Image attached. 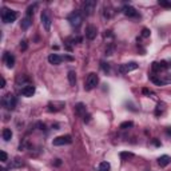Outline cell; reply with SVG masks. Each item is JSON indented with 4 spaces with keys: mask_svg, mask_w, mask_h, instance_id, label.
<instances>
[{
    "mask_svg": "<svg viewBox=\"0 0 171 171\" xmlns=\"http://www.w3.org/2000/svg\"><path fill=\"white\" fill-rule=\"evenodd\" d=\"M75 112L78 114V115H82V116L86 115V107H84L83 103H78V104L75 106Z\"/></svg>",
    "mask_w": 171,
    "mask_h": 171,
    "instance_id": "cell-19",
    "label": "cell"
},
{
    "mask_svg": "<svg viewBox=\"0 0 171 171\" xmlns=\"http://www.w3.org/2000/svg\"><path fill=\"white\" fill-rule=\"evenodd\" d=\"M64 106H66L64 102H51L48 104V111H51V112H58V111H60Z\"/></svg>",
    "mask_w": 171,
    "mask_h": 171,
    "instance_id": "cell-12",
    "label": "cell"
},
{
    "mask_svg": "<svg viewBox=\"0 0 171 171\" xmlns=\"http://www.w3.org/2000/svg\"><path fill=\"white\" fill-rule=\"evenodd\" d=\"M148 36H150V29L143 28L142 29V38H148Z\"/></svg>",
    "mask_w": 171,
    "mask_h": 171,
    "instance_id": "cell-33",
    "label": "cell"
},
{
    "mask_svg": "<svg viewBox=\"0 0 171 171\" xmlns=\"http://www.w3.org/2000/svg\"><path fill=\"white\" fill-rule=\"evenodd\" d=\"M16 83L18 84H23V83H29V78L28 76H24V75H19L18 78H16Z\"/></svg>",
    "mask_w": 171,
    "mask_h": 171,
    "instance_id": "cell-25",
    "label": "cell"
},
{
    "mask_svg": "<svg viewBox=\"0 0 171 171\" xmlns=\"http://www.w3.org/2000/svg\"><path fill=\"white\" fill-rule=\"evenodd\" d=\"M16 19H18V12L16 11H12L7 7L1 8V20H3V23H14Z\"/></svg>",
    "mask_w": 171,
    "mask_h": 171,
    "instance_id": "cell-2",
    "label": "cell"
},
{
    "mask_svg": "<svg viewBox=\"0 0 171 171\" xmlns=\"http://www.w3.org/2000/svg\"><path fill=\"white\" fill-rule=\"evenodd\" d=\"M96 35H98V28L95 26H92V24L87 26V28H86V36H87L88 40H94L96 38Z\"/></svg>",
    "mask_w": 171,
    "mask_h": 171,
    "instance_id": "cell-10",
    "label": "cell"
},
{
    "mask_svg": "<svg viewBox=\"0 0 171 171\" xmlns=\"http://www.w3.org/2000/svg\"><path fill=\"white\" fill-rule=\"evenodd\" d=\"M0 160L3 163H6L7 160H8V155H7L6 151H0Z\"/></svg>",
    "mask_w": 171,
    "mask_h": 171,
    "instance_id": "cell-31",
    "label": "cell"
},
{
    "mask_svg": "<svg viewBox=\"0 0 171 171\" xmlns=\"http://www.w3.org/2000/svg\"><path fill=\"white\" fill-rule=\"evenodd\" d=\"M139 67V64L136 63V62H128V63H123V64H120L119 66V68H118V71L120 74H128V72H131V71H134V70H136Z\"/></svg>",
    "mask_w": 171,
    "mask_h": 171,
    "instance_id": "cell-6",
    "label": "cell"
},
{
    "mask_svg": "<svg viewBox=\"0 0 171 171\" xmlns=\"http://www.w3.org/2000/svg\"><path fill=\"white\" fill-rule=\"evenodd\" d=\"M27 47H28V46H27V41H26V40L20 41V49H21V51H26Z\"/></svg>",
    "mask_w": 171,
    "mask_h": 171,
    "instance_id": "cell-34",
    "label": "cell"
},
{
    "mask_svg": "<svg viewBox=\"0 0 171 171\" xmlns=\"http://www.w3.org/2000/svg\"><path fill=\"white\" fill-rule=\"evenodd\" d=\"M32 24V18H29V16H26V18L21 20V24H20V28L23 29V31H26V29L29 28V26Z\"/></svg>",
    "mask_w": 171,
    "mask_h": 171,
    "instance_id": "cell-18",
    "label": "cell"
},
{
    "mask_svg": "<svg viewBox=\"0 0 171 171\" xmlns=\"http://www.w3.org/2000/svg\"><path fill=\"white\" fill-rule=\"evenodd\" d=\"M55 165H56V166H60V165H62V162H60V159H56V162H55Z\"/></svg>",
    "mask_w": 171,
    "mask_h": 171,
    "instance_id": "cell-40",
    "label": "cell"
},
{
    "mask_svg": "<svg viewBox=\"0 0 171 171\" xmlns=\"http://www.w3.org/2000/svg\"><path fill=\"white\" fill-rule=\"evenodd\" d=\"M143 94H147V95H150V90H147V88H143Z\"/></svg>",
    "mask_w": 171,
    "mask_h": 171,
    "instance_id": "cell-38",
    "label": "cell"
},
{
    "mask_svg": "<svg viewBox=\"0 0 171 171\" xmlns=\"http://www.w3.org/2000/svg\"><path fill=\"white\" fill-rule=\"evenodd\" d=\"M123 14H124L126 16H128V18H135V16H138V12H136V9L134 8L132 6L123 7Z\"/></svg>",
    "mask_w": 171,
    "mask_h": 171,
    "instance_id": "cell-15",
    "label": "cell"
},
{
    "mask_svg": "<svg viewBox=\"0 0 171 171\" xmlns=\"http://www.w3.org/2000/svg\"><path fill=\"white\" fill-rule=\"evenodd\" d=\"M39 127V130H41V131H46V124L44 123H41V122H39L38 124H36Z\"/></svg>",
    "mask_w": 171,
    "mask_h": 171,
    "instance_id": "cell-35",
    "label": "cell"
},
{
    "mask_svg": "<svg viewBox=\"0 0 171 171\" xmlns=\"http://www.w3.org/2000/svg\"><path fill=\"white\" fill-rule=\"evenodd\" d=\"M100 66H102V68H103V71H104V72H110V64L108 63H104V62H102L100 63Z\"/></svg>",
    "mask_w": 171,
    "mask_h": 171,
    "instance_id": "cell-32",
    "label": "cell"
},
{
    "mask_svg": "<svg viewBox=\"0 0 171 171\" xmlns=\"http://www.w3.org/2000/svg\"><path fill=\"white\" fill-rule=\"evenodd\" d=\"M21 166H23V160L20 158H15L11 162V165H9V168H18V167H21Z\"/></svg>",
    "mask_w": 171,
    "mask_h": 171,
    "instance_id": "cell-22",
    "label": "cell"
},
{
    "mask_svg": "<svg viewBox=\"0 0 171 171\" xmlns=\"http://www.w3.org/2000/svg\"><path fill=\"white\" fill-rule=\"evenodd\" d=\"M3 60H4V63L7 64L8 68H12V67L15 66V56L12 55V54L6 52V54H4V56H3Z\"/></svg>",
    "mask_w": 171,
    "mask_h": 171,
    "instance_id": "cell-14",
    "label": "cell"
},
{
    "mask_svg": "<svg viewBox=\"0 0 171 171\" xmlns=\"http://www.w3.org/2000/svg\"><path fill=\"white\" fill-rule=\"evenodd\" d=\"M67 20L70 21L71 27H74V28H79V27L82 26V23H83V14L79 12V11H74L67 16Z\"/></svg>",
    "mask_w": 171,
    "mask_h": 171,
    "instance_id": "cell-1",
    "label": "cell"
},
{
    "mask_svg": "<svg viewBox=\"0 0 171 171\" xmlns=\"http://www.w3.org/2000/svg\"><path fill=\"white\" fill-rule=\"evenodd\" d=\"M83 120H84V122H86V123H88V122H90V120H91V115H90V114H87V115H84V116H83Z\"/></svg>",
    "mask_w": 171,
    "mask_h": 171,
    "instance_id": "cell-36",
    "label": "cell"
},
{
    "mask_svg": "<svg viewBox=\"0 0 171 171\" xmlns=\"http://www.w3.org/2000/svg\"><path fill=\"white\" fill-rule=\"evenodd\" d=\"M168 67H170V64H167V62H166V60L154 62V63H152V71H155V72H160V71L167 70Z\"/></svg>",
    "mask_w": 171,
    "mask_h": 171,
    "instance_id": "cell-9",
    "label": "cell"
},
{
    "mask_svg": "<svg viewBox=\"0 0 171 171\" xmlns=\"http://www.w3.org/2000/svg\"><path fill=\"white\" fill-rule=\"evenodd\" d=\"M70 143H72L71 135H60V136H56L55 139L52 140L54 146H64V145H70Z\"/></svg>",
    "mask_w": 171,
    "mask_h": 171,
    "instance_id": "cell-8",
    "label": "cell"
},
{
    "mask_svg": "<svg viewBox=\"0 0 171 171\" xmlns=\"http://www.w3.org/2000/svg\"><path fill=\"white\" fill-rule=\"evenodd\" d=\"M111 170V166L108 162H102L99 163L98 166V171H110Z\"/></svg>",
    "mask_w": 171,
    "mask_h": 171,
    "instance_id": "cell-23",
    "label": "cell"
},
{
    "mask_svg": "<svg viewBox=\"0 0 171 171\" xmlns=\"http://www.w3.org/2000/svg\"><path fill=\"white\" fill-rule=\"evenodd\" d=\"M48 62L51 64H54V66H58V64H60L63 62V58L60 55H58V54H51L48 56Z\"/></svg>",
    "mask_w": 171,
    "mask_h": 171,
    "instance_id": "cell-16",
    "label": "cell"
},
{
    "mask_svg": "<svg viewBox=\"0 0 171 171\" xmlns=\"http://www.w3.org/2000/svg\"><path fill=\"white\" fill-rule=\"evenodd\" d=\"M98 84H99V76H98V74L91 72V74H88L87 79H86V83H84V90L91 91V90H94Z\"/></svg>",
    "mask_w": 171,
    "mask_h": 171,
    "instance_id": "cell-3",
    "label": "cell"
},
{
    "mask_svg": "<svg viewBox=\"0 0 171 171\" xmlns=\"http://www.w3.org/2000/svg\"><path fill=\"white\" fill-rule=\"evenodd\" d=\"M0 87H1V88L6 87V79H4V78H1V86H0Z\"/></svg>",
    "mask_w": 171,
    "mask_h": 171,
    "instance_id": "cell-37",
    "label": "cell"
},
{
    "mask_svg": "<svg viewBox=\"0 0 171 171\" xmlns=\"http://www.w3.org/2000/svg\"><path fill=\"white\" fill-rule=\"evenodd\" d=\"M119 155H120V158H122V159H128V158H132L134 157V154L132 152H128V151H122Z\"/></svg>",
    "mask_w": 171,
    "mask_h": 171,
    "instance_id": "cell-28",
    "label": "cell"
},
{
    "mask_svg": "<svg viewBox=\"0 0 171 171\" xmlns=\"http://www.w3.org/2000/svg\"><path fill=\"white\" fill-rule=\"evenodd\" d=\"M1 136H3V139L6 140V142H9L12 138V131L11 128H4L3 132H1Z\"/></svg>",
    "mask_w": 171,
    "mask_h": 171,
    "instance_id": "cell-20",
    "label": "cell"
},
{
    "mask_svg": "<svg viewBox=\"0 0 171 171\" xmlns=\"http://www.w3.org/2000/svg\"><path fill=\"white\" fill-rule=\"evenodd\" d=\"M150 79H151V82L155 83L157 86H166L167 83H170V82H171V79H162V78H160V75L159 76H158V75H151Z\"/></svg>",
    "mask_w": 171,
    "mask_h": 171,
    "instance_id": "cell-13",
    "label": "cell"
},
{
    "mask_svg": "<svg viewBox=\"0 0 171 171\" xmlns=\"http://www.w3.org/2000/svg\"><path fill=\"white\" fill-rule=\"evenodd\" d=\"M68 82H70L71 86H75V83H76V74H75V71H70V72H68Z\"/></svg>",
    "mask_w": 171,
    "mask_h": 171,
    "instance_id": "cell-24",
    "label": "cell"
},
{
    "mask_svg": "<svg viewBox=\"0 0 171 171\" xmlns=\"http://www.w3.org/2000/svg\"><path fill=\"white\" fill-rule=\"evenodd\" d=\"M158 4L160 7H165V8H171V1H167V0H159Z\"/></svg>",
    "mask_w": 171,
    "mask_h": 171,
    "instance_id": "cell-29",
    "label": "cell"
},
{
    "mask_svg": "<svg viewBox=\"0 0 171 171\" xmlns=\"http://www.w3.org/2000/svg\"><path fill=\"white\" fill-rule=\"evenodd\" d=\"M38 8V4H32V6H29L28 8H27V16H29V18H32V15H34V12H35V9Z\"/></svg>",
    "mask_w": 171,
    "mask_h": 171,
    "instance_id": "cell-26",
    "label": "cell"
},
{
    "mask_svg": "<svg viewBox=\"0 0 171 171\" xmlns=\"http://www.w3.org/2000/svg\"><path fill=\"white\" fill-rule=\"evenodd\" d=\"M165 111H166V104H165V103H162V102H160V103H158L157 108H155V115L160 116L163 112H165Z\"/></svg>",
    "mask_w": 171,
    "mask_h": 171,
    "instance_id": "cell-21",
    "label": "cell"
},
{
    "mask_svg": "<svg viewBox=\"0 0 171 171\" xmlns=\"http://www.w3.org/2000/svg\"><path fill=\"white\" fill-rule=\"evenodd\" d=\"M1 104H3V107L7 108V110H14V108L16 107V96L12 95L11 92L6 94V95L3 96V99H1Z\"/></svg>",
    "mask_w": 171,
    "mask_h": 171,
    "instance_id": "cell-4",
    "label": "cell"
},
{
    "mask_svg": "<svg viewBox=\"0 0 171 171\" xmlns=\"http://www.w3.org/2000/svg\"><path fill=\"white\" fill-rule=\"evenodd\" d=\"M96 4L98 3H96L95 0H86L83 3V15H86V16L92 15V12L96 8Z\"/></svg>",
    "mask_w": 171,
    "mask_h": 171,
    "instance_id": "cell-7",
    "label": "cell"
},
{
    "mask_svg": "<svg viewBox=\"0 0 171 171\" xmlns=\"http://www.w3.org/2000/svg\"><path fill=\"white\" fill-rule=\"evenodd\" d=\"M40 21L41 24H43L44 29H46L47 32L51 29V24H52V16H51V12H49V9H43L40 14Z\"/></svg>",
    "mask_w": 171,
    "mask_h": 171,
    "instance_id": "cell-5",
    "label": "cell"
},
{
    "mask_svg": "<svg viewBox=\"0 0 171 171\" xmlns=\"http://www.w3.org/2000/svg\"><path fill=\"white\" fill-rule=\"evenodd\" d=\"M171 162V158L168 157V155H162V157L158 158V165L160 166V167H166V166H168Z\"/></svg>",
    "mask_w": 171,
    "mask_h": 171,
    "instance_id": "cell-17",
    "label": "cell"
},
{
    "mask_svg": "<svg viewBox=\"0 0 171 171\" xmlns=\"http://www.w3.org/2000/svg\"><path fill=\"white\" fill-rule=\"evenodd\" d=\"M114 51H115V44L114 43H110L108 44V47L106 48V55L107 56H111L114 54Z\"/></svg>",
    "mask_w": 171,
    "mask_h": 171,
    "instance_id": "cell-27",
    "label": "cell"
},
{
    "mask_svg": "<svg viewBox=\"0 0 171 171\" xmlns=\"http://www.w3.org/2000/svg\"><path fill=\"white\" fill-rule=\"evenodd\" d=\"M134 126V123L131 122V120H128V122H123L122 124H120V128L122 130H127V128H131Z\"/></svg>",
    "mask_w": 171,
    "mask_h": 171,
    "instance_id": "cell-30",
    "label": "cell"
},
{
    "mask_svg": "<svg viewBox=\"0 0 171 171\" xmlns=\"http://www.w3.org/2000/svg\"><path fill=\"white\" fill-rule=\"evenodd\" d=\"M20 94L26 98H31L34 94H35V86L28 84V86H24L23 88H20Z\"/></svg>",
    "mask_w": 171,
    "mask_h": 171,
    "instance_id": "cell-11",
    "label": "cell"
},
{
    "mask_svg": "<svg viewBox=\"0 0 171 171\" xmlns=\"http://www.w3.org/2000/svg\"><path fill=\"white\" fill-rule=\"evenodd\" d=\"M152 143H154L155 146H160V142H158L157 139H154V140H152Z\"/></svg>",
    "mask_w": 171,
    "mask_h": 171,
    "instance_id": "cell-39",
    "label": "cell"
}]
</instances>
